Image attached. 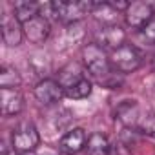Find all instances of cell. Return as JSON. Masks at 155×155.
Returning a JSON list of instances; mask_svg holds the SVG:
<instances>
[{
  "mask_svg": "<svg viewBox=\"0 0 155 155\" xmlns=\"http://www.w3.org/2000/svg\"><path fill=\"white\" fill-rule=\"evenodd\" d=\"M117 115L128 128L155 137V110H140L133 101H126L117 110Z\"/></svg>",
  "mask_w": 155,
  "mask_h": 155,
  "instance_id": "obj_1",
  "label": "cell"
},
{
  "mask_svg": "<svg viewBox=\"0 0 155 155\" xmlns=\"http://www.w3.org/2000/svg\"><path fill=\"white\" fill-rule=\"evenodd\" d=\"M93 4L95 2H86V0H77V2H73V0H58V2H51L49 8L53 9V15L60 22L75 24L93 11Z\"/></svg>",
  "mask_w": 155,
  "mask_h": 155,
  "instance_id": "obj_2",
  "label": "cell"
},
{
  "mask_svg": "<svg viewBox=\"0 0 155 155\" xmlns=\"http://www.w3.org/2000/svg\"><path fill=\"white\" fill-rule=\"evenodd\" d=\"M82 60L86 69L97 77V79H106V77L111 75V60L106 53L104 48H101L99 44H88L82 49Z\"/></svg>",
  "mask_w": 155,
  "mask_h": 155,
  "instance_id": "obj_3",
  "label": "cell"
},
{
  "mask_svg": "<svg viewBox=\"0 0 155 155\" xmlns=\"http://www.w3.org/2000/svg\"><path fill=\"white\" fill-rule=\"evenodd\" d=\"M111 64L120 71V73H131L135 69L140 68L142 64V55L140 51L131 46V44H122L120 48H117L115 51H111V57H110Z\"/></svg>",
  "mask_w": 155,
  "mask_h": 155,
  "instance_id": "obj_4",
  "label": "cell"
},
{
  "mask_svg": "<svg viewBox=\"0 0 155 155\" xmlns=\"http://www.w3.org/2000/svg\"><path fill=\"white\" fill-rule=\"evenodd\" d=\"M11 144L18 153H28L33 151L38 144H40V135L35 128L33 122H20L11 135Z\"/></svg>",
  "mask_w": 155,
  "mask_h": 155,
  "instance_id": "obj_5",
  "label": "cell"
},
{
  "mask_svg": "<svg viewBox=\"0 0 155 155\" xmlns=\"http://www.w3.org/2000/svg\"><path fill=\"white\" fill-rule=\"evenodd\" d=\"M64 95H66L64 88L58 84V81H53V79H46L35 86V97L44 106H53V104L60 102V99Z\"/></svg>",
  "mask_w": 155,
  "mask_h": 155,
  "instance_id": "obj_6",
  "label": "cell"
},
{
  "mask_svg": "<svg viewBox=\"0 0 155 155\" xmlns=\"http://www.w3.org/2000/svg\"><path fill=\"white\" fill-rule=\"evenodd\" d=\"M155 15V4L151 2H133L126 9V22L131 28H142L146 26Z\"/></svg>",
  "mask_w": 155,
  "mask_h": 155,
  "instance_id": "obj_7",
  "label": "cell"
},
{
  "mask_svg": "<svg viewBox=\"0 0 155 155\" xmlns=\"http://www.w3.org/2000/svg\"><path fill=\"white\" fill-rule=\"evenodd\" d=\"M22 29H24V37L33 42V44H42L48 35H49V22L44 15H37L33 17L31 20L24 22L22 24Z\"/></svg>",
  "mask_w": 155,
  "mask_h": 155,
  "instance_id": "obj_8",
  "label": "cell"
},
{
  "mask_svg": "<svg viewBox=\"0 0 155 155\" xmlns=\"http://www.w3.org/2000/svg\"><path fill=\"white\" fill-rule=\"evenodd\" d=\"M0 108L4 115H18L24 110V97L17 88H0Z\"/></svg>",
  "mask_w": 155,
  "mask_h": 155,
  "instance_id": "obj_9",
  "label": "cell"
},
{
  "mask_svg": "<svg viewBox=\"0 0 155 155\" xmlns=\"http://www.w3.org/2000/svg\"><path fill=\"white\" fill-rule=\"evenodd\" d=\"M88 144V137L84 133L82 128H75V130H69L62 139H60V148H62V153H71L75 155L77 151L84 150Z\"/></svg>",
  "mask_w": 155,
  "mask_h": 155,
  "instance_id": "obj_10",
  "label": "cell"
},
{
  "mask_svg": "<svg viewBox=\"0 0 155 155\" xmlns=\"http://www.w3.org/2000/svg\"><path fill=\"white\" fill-rule=\"evenodd\" d=\"M101 48L108 49L111 48L113 51L117 48H120L124 44V31L119 28V26H104L99 33H97V42Z\"/></svg>",
  "mask_w": 155,
  "mask_h": 155,
  "instance_id": "obj_11",
  "label": "cell"
},
{
  "mask_svg": "<svg viewBox=\"0 0 155 155\" xmlns=\"http://www.w3.org/2000/svg\"><path fill=\"white\" fill-rule=\"evenodd\" d=\"M2 38L8 46H18L24 38V29H22V24L18 22V18L13 15V17H4L2 20Z\"/></svg>",
  "mask_w": 155,
  "mask_h": 155,
  "instance_id": "obj_12",
  "label": "cell"
},
{
  "mask_svg": "<svg viewBox=\"0 0 155 155\" xmlns=\"http://www.w3.org/2000/svg\"><path fill=\"white\" fill-rule=\"evenodd\" d=\"M110 151H111V144L106 139V135L93 133V135L88 137L86 155H110Z\"/></svg>",
  "mask_w": 155,
  "mask_h": 155,
  "instance_id": "obj_13",
  "label": "cell"
},
{
  "mask_svg": "<svg viewBox=\"0 0 155 155\" xmlns=\"http://www.w3.org/2000/svg\"><path fill=\"white\" fill-rule=\"evenodd\" d=\"M82 79H84V75H82L81 68L77 66V64H68L66 68H62V69H60V75H58V84H60L64 90H68V88H71L73 84H77V82L82 81Z\"/></svg>",
  "mask_w": 155,
  "mask_h": 155,
  "instance_id": "obj_14",
  "label": "cell"
},
{
  "mask_svg": "<svg viewBox=\"0 0 155 155\" xmlns=\"http://www.w3.org/2000/svg\"><path fill=\"white\" fill-rule=\"evenodd\" d=\"M37 15H40L38 4H35V2H15V17L18 18L20 24L31 20Z\"/></svg>",
  "mask_w": 155,
  "mask_h": 155,
  "instance_id": "obj_15",
  "label": "cell"
},
{
  "mask_svg": "<svg viewBox=\"0 0 155 155\" xmlns=\"http://www.w3.org/2000/svg\"><path fill=\"white\" fill-rule=\"evenodd\" d=\"M64 93H66V97H69V99H75V101H81V99H86V97H90V93H91V82L86 79L82 81H79L77 84H73L71 88H68V90H64Z\"/></svg>",
  "mask_w": 155,
  "mask_h": 155,
  "instance_id": "obj_16",
  "label": "cell"
},
{
  "mask_svg": "<svg viewBox=\"0 0 155 155\" xmlns=\"http://www.w3.org/2000/svg\"><path fill=\"white\" fill-rule=\"evenodd\" d=\"M20 84V77L17 73V69L4 66L0 71V88H15Z\"/></svg>",
  "mask_w": 155,
  "mask_h": 155,
  "instance_id": "obj_17",
  "label": "cell"
},
{
  "mask_svg": "<svg viewBox=\"0 0 155 155\" xmlns=\"http://www.w3.org/2000/svg\"><path fill=\"white\" fill-rule=\"evenodd\" d=\"M140 38L148 44H155V17L146 26L140 28Z\"/></svg>",
  "mask_w": 155,
  "mask_h": 155,
  "instance_id": "obj_18",
  "label": "cell"
},
{
  "mask_svg": "<svg viewBox=\"0 0 155 155\" xmlns=\"http://www.w3.org/2000/svg\"><path fill=\"white\" fill-rule=\"evenodd\" d=\"M60 155H71V153H60Z\"/></svg>",
  "mask_w": 155,
  "mask_h": 155,
  "instance_id": "obj_19",
  "label": "cell"
},
{
  "mask_svg": "<svg viewBox=\"0 0 155 155\" xmlns=\"http://www.w3.org/2000/svg\"><path fill=\"white\" fill-rule=\"evenodd\" d=\"M17 155H26V153H17Z\"/></svg>",
  "mask_w": 155,
  "mask_h": 155,
  "instance_id": "obj_20",
  "label": "cell"
}]
</instances>
